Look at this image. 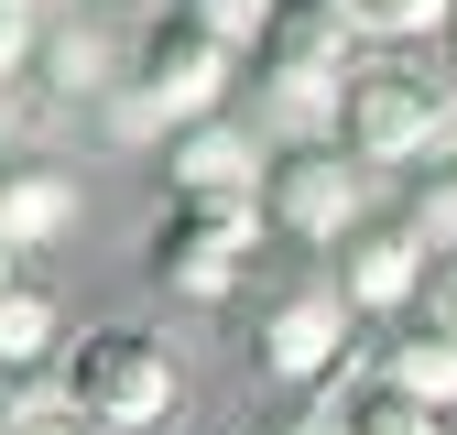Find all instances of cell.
Masks as SVG:
<instances>
[{"label":"cell","instance_id":"cell-1","mask_svg":"<svg viewBox=\"0 0 457 435\" xmlns=\"http://www.w3.org/2000/svg\"><path fill=\"white\" fill-rule=\"evenodd\" d=\"M228 77H240V44L175 0V12L142 22V44L120 54V77H109V131H120V142H163L175 120L228 109Z\"/></svg>","mask_w":457,"mask_h":435},{"label":"cell","instance_id":"cell-2","mask_svg":"<svg viewBox=\"0 0 457 435\" xmlns=\"http://www.w3.org/2000/svg\"><path fill=\"white\" fill-rule=\"evenodd\" d=\"M457 131V66H425V44H360L349 87H337V142L370 175H403Z\"/></svg>","mask_w":457,"mask_h":435},{"label":"cell","instance_id":"cell-3","mask_svg":"<svg viewBox=\"0 0 457 435\" xmlns=\"http://www.w3.org/2000/svg\"><path fill=\"white\" fill-rule=\"evenodd\" d=\"M360 66V33L337 0H272V22L251 33V87H262V120L283 142L337 131V87Z\"/></svg>","mask_w":457,"mask_h":435},{"label":"cell","instance_id":"cell-4","mask_svg":"<svg viewBox=\"0 0 457 435\" xmlns=\"http://www.w3.org/2000/svg\"><path fill=\"white\" fill-rule=\"evenodd\" d=\"M370 218V163L337 142V131H305V142H272L262 163V229L295 240V250H337Z\"/></svg>","mask_w":457,"mask_h":435},{"label":"cell","instance_id":"cell-5","mask_svg":"<svg viewBox=\"0 0 457 435\" xmlns=\"http://www.w3.org/2000/svg\"><path fill=\"white\" fill-rule=\"evenodd\" d=\"M54 370H66V403L109 435H153L163 414L186 403L175 381V349L153 338V326H87L77 349H54Z\"/></svg>","mask_w":457,"mask_h":435},{"label":"cell","instance_id":"cell-6","mask_svg":"<svg viewBox=\"0 0 457 435\" xmlns=\"http://www.w3.org/2000/svg\"><path fill=\"white\" fill-rule=\"evenodd\" d=\"M262 240H272L262 229V196H175L153 218V250L142 261H153V283L175 305H228Z\"/></svg>","mask_w":457,"mask_h":435},{"label":"cell","instance_id":"cell-7","mask_svg":"<svg viewBox=\"0 0 457 435\" xmlns=\"http://www.w3.org/2000/svg\"><path fill=\"white\" fill-rule=\"evenodd\" d=\"M349 338H360V305L337 294V283H283V294L262 305V326H251L262 370L295 381V392H316V381L349 370Z\"/></svg>","mask_w":457,"mask_h":435},{"label":"cell","instance_id":"cell-8","mask_svg":"<svg viewBox=\"0 0 457 435\" xmlns=\"http://www.w3.org/2000/svg\"><path fill=\"white\" fill-rule=\"evenodd\" d=\"M327 283L349 294L360 316H403V305H425V283H436V240L414 229V218H360V229L327 250Z\"/></svg>","mask_w":457,"mask_h":435},{"label":"cell","instance_id":"cell-9","mask_svg":"<svg viewBox=\"0 0 457 435\" xmlns=\"http://www.w3.org/2000/svg\"><path fill=\"white\" fill-rule=\"evenodd\" d=\"M262 163H272V142L251 120H228V109L163 131V185L175 196H262Z\"/></svg>","mask_w":457,"mask_h":435},{"label":"cell","instance_id":"cell-10","mask_svg":"<svg viewBox=\"0 0 457 435\" xmlns=\"http://www.w3.org/2000/svg\"><path fill=\"white\" fill-rule=\"evenodd\" d=\"M392 338L370 349V370L381 381H403L414 403H436V414H457V326L436 316V305H403V316H381Z\"/></svg>","mask_w":457,"mask_h":435},{"label":"cell","instance_id":"cell-11","mask_svg":"<svg viewBox=\"0 0 457 435\" xmlns=\"http://www.w3.org/2000/svg\"><path fill=\"white\" fill-rule=\"evenodd\" d=\"M66 229H77V175H54V163H0V240L44 250Z\"/></svg>","mask_w":457,"mask_h":435},{"label":"cell","instance_id":"cell-12","mask_svg":"<svg viewBox=\"0 0 457 435\" xmlns=\"http://www.w3.org/2000/svg\"><path fill=\"white\" fill-rule=\"evenodd\" d=\"M54 326H66V316H54V283H44V272H12V283H0V370H12V359H54V349H66Z\"/></svg>","mask_w":457,"mask_h":435},{"label":"cell","instance_id":"cell-13","mask_svg":"<svg viewBox=\"0 0 457 435\" xmlns=\"http://www.w3.org/2000/svg\"><path fill=\"white\" fill-rule=\"evenodd\" d=\"M337 403H349V435H446V414H436V403H414L403 381H381V370H360Z\"/></svg>","mask_w":457,"mask_h":435},{"label":"cell","instance_id":"cell-14","mask_svg":"<svg viewBox=\"0 0 457 435\" xmlns=\"http://www.w3.org/2000/svg\"><path fill=\"white\" fill-rule=\"evenodd\" d=\"M360 44H436L446 33V0H337Z\"/></svg>","mask_w":457,"mask_h":435},{"label":"cell","instance_id":"cell-15","mask_svg":"<svg viewBox=\"0 0 457 435\" xmlns=\"http://www.w3.org/2000/svg\"><path fill=\"white\" fill-rule=\"evenodd\" d=\"M44 77L66 87V98H109V44L98 33H54L44 44Z\"/></svg>","mask_w":457,"mask_h":435},{"label":"cell","instance_id":"cell-16","mask_svg":"<svg viewBox=\"0 0 457 435\" xmlns=\"http://www.w3.org/2000/svg\"><path fill=\"white\" fill-rule=\"evenodd\" d=\"M186 12H196V22H218L228 44H240V54H251V33L272 22V0H186Z\"/></svg>","mask_w":457,"mask_h":435},{"label":"cell","instance_id":"cell-17","mask_svg":"<svg viewBox=\"0 0 457 435\" xmlns=\"http://www.w3.org/2000/svg\"><path fill=\"white\" fill-rule=\"evenodd\" d=\"M283 435H349V403H337V381H316V403L283 424Z\"/></svg>","mask_w":457,"mask_h":435},{"label":"cell","instance_id":"cell-18","mask_svg":"<svg viewBox=\"0 0 457 435\" xmlns=\"http://www.w3.org/2000/svg\"><path fill=\"white\" fill-rule=\"evenodd\" d=\"M22 54H33V22H22V12H0V98H12V77H22Z\"/></svg>","mask_w":457,"mask_h":435},{"label":"cell","instance_id":"cell-19","mask_svg":"<svg viewBox=\"0 0 457 435\" xmlns=\"http://www.w3.org/2000/svg\"><path fill=\"white\" fill-rule=\"evenodd\" d=\"M22 435H109V424H87L77 403H54V414H44V424H22Z\"/></svg>","mask_w":457,"mask_h":435},{"label":"cell","instance_id":"cell-20","mask_svg":"<svg viewBox=\"0 0 457 435\" xmlns=\"http://www.w3.org/2000/svg\"><path fill=\"white\" fill-rule=\"evenodd\" d=\"M425 305H436V316L457 326V272H436V283H425Z\"/></svg>","mask_w":457,"mask_h":435},{"label":"cell","instance_id":"cell-21","mask_svg":"<svg viewBox=\"0 0 457 435\" xmlns=\"http://www.w3.org/2000/svg\"><path fill=\"white\" fill-rule=\"evenodd\" d=\"M436 44H446V66H457V0H446V33H436Z\"/></svg>","mask_w":457,"mask_h":435},{"label":"cell","instance_id":"cell-22","mask_svg":"<svg viewBox=\"0 0 457 435\" xmlns=\"http://www.w3.org/2000/svg\"><path fill=\"white\" fill-rule=\"evenodd\" d=\"M12 272H22V250H12V240H0V283H12Z\"/></svg>","mask_w":457,"mask_h":435},{"label":"cell","instance_id":"cell-23","mask_svg":"<svg viewBox=\"0 0 457 435\" xmlns=\"http://www.w3.org/2000/svg\"><path fill=\"white\" fill-rule=\"evenodd\" d=\"M0 12H22V22H33V12H44V0H0Z\"/></svg>","mask_w":457,"mask_h":435}]
</instances>
